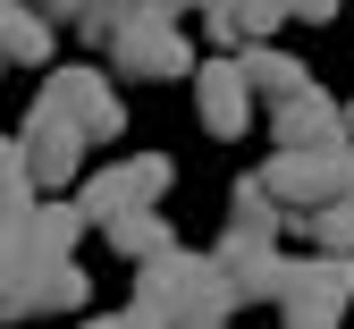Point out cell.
I'll return each instance as SVG.
<instances>
[{"mask_svg": "<svg viewBox=\"0 0 354 329\" xmlns=\"http://www.w3.org/2000/svg\"><path fill=\"white\" fill-rule=\"evenodd\" d=\"M136 312H144L152 329H219V321H236L245 304L228 296V278H219L211 254L169 245V254L136 262Z\"/></svg>", "mask_w": 354, "mask_h": 329, "instance_id": "6da1fadb", "label": "cell"}, {"mask_svg": "<svg viewBox=\"0 0 354 329\" xmlns=\"http://www.w3.org/2000/svg\"><path fill=\"white\" fill-rule=\"evenodd\" d=\"M253 177L270 186V203H279L287 228H295L304 211H329V203L354 195V144H337V152H279V161H261Z\"/></svg>", "mask_w": 354, "mask_h": 329, "instance_id": "7a4b0ae2", "label": "cell"}, {"mask_svg": "<svg viewBox=\"0 0 354 329\" xmlns=\"http://www.w3.org/2000/svg\"><path fill=\"white\" fill-rule=\"evenodd\" d=\"M160 195H169V152H144V161H102V169H84L68 203L84 211V228H110V220H127V211H160Z\"/></svg>", "mask_w": 354, "mask_h": 329, "instance_id": "3957f363", "label": "cell"}, {"mask_svg": "<svg viewBox=\"0 0 354 329\" xmlns=\"http://www.w3.org/2000/svg\"><path fill=\"white\" fill-rule=\"evenodd\" d=\"M270 304H279L287 329H337L346 304H354V254H304V262H287Z\"/></svg>", "mask_w": 354, "mask_h": 329, "instance_id": "277c9868", "label": "cell"}, {"mask_svg": "<svg viewBox=\"0 0 354 329\" xmlns=\"http://www.w3.org/2000/svg\"><path fill=\"white\" fill-rule=\"evenodd\" d=\"M51 270H59V254H42V237H34V203H26L17 220H0V321L51 312Z\"/></svg>", "mask_w": 354, "mask_h": 329, "instance_id": "5b68a950", "label": "cell"}, {"mask_svg": "<svg viewBox=\"0 0 354 329\" xmlns=\"http://www.w3.org/2000/svg\"><path fill=\"white\" fill-rule=\"evenodd\" d=\"M110 68H118L127 85H177V76H194V42H186V26L136 9V17L110 34Z\"/></svg>", "mask_w": 354, "mask_h": 329, "instance_id": "8992f818", "label": "cell"}, {"mask_svg": "<svg viewBox=\"0 0 354 329\" xmlns=\"http://www.w3.org/2000/svg\"><path fill=\"white\" fill-rule=\"evenodd\" d=\"M34 110L68 118L84 144H118V127H127V102L110 93L102 68H51V85H42V102H34Z\"/></svg>", "mask_w": 354, "mask_h": 329, "instance_id": "52a82bcc", "label": "cell"}, {"mask_svg": "<svg viewBox=\"0 0 354 329\" xmlns=\"http://www.w3.org/2000/svg\"><path fill=\"white\" fill-rule=\"evenodd\" d=\"M84 152H93V144H84L68 118H51V110H34V118L17 127V161H26V177H34V186H51V195H76Z\"/></svg>", "mask_w": 354, "mask_h": 329, "instance_id": "ba28073f", "label": "cell"}, {"mask_svg": "<svg viewBox=\"0 0 354 329\" xmlns=\"http://www.w3.org/2000/svg\"><path fill=\"white\" fill-rule=\"evenodd\" d=\"M186 85H194V110H203V135H219V144H236V135L253 127V85H245L236 51L203 60V68H194Z\"/></svg>", "mask_w": 354, "mask_h": 329, "instance_id": "9c48e42d", "label": "cell"}, {"mask_svg": "<svg viewBox=\"0 0 354 329\" xmlns=\"http://www.w3.org/2000/svg\"><path fill=\"white\" fill-rule=\"evenodd\" d=\"M270 135H279V152H337L346 144V110L329 102L321 85H304L295 102L270 110Z\"/></svg>", "mask_w": 354, "mask_h": 329, "instance_id": "30bf717a", "label": "cell"}, {"mask_svg": "<svg viewBox=\"0 0 354 329\" xmlns=\"http://www.w3.org/2000/svg\"><path fill=\"white\" fill-rule=\"evenodd\" d=\"M211 262H219V278H228V296H236V304H270V296H279V278H287V254H279V245H261V237H219Z\"/></svg>", "mask_w": 354, "mask_h": 329, "instance_id": "8fae6325", "label": "cell"}, {"mask_svg": "<svg viewBox=\"0 0 354 329\" xmlns=\"http://www.w3.org/2000/svg\"><path fill=\"white\" fill-rule=\"evenodd\" d=\"M51 42H59V26L42 17V9L0 0V68H42V60H51Z\"/></svg>", "mask_w": 354, "mask_h": 329, "instance_id": "7c38bea8", "label": "cell"}, {"mask_svg": "<svg viewBox=\"0 0 354 329\" xmlns=\"http://www.w3.org/2000/svg\"><path fill=\"white\" fill-rule=\"evenodd\" d=\"M236 68H245V85H253L270 110H279V102H295V93L313 85V76H304V60H295V51H279V42H245Z\"/></svg>", "mask_w": 354, "mask_h": 329, "instance_id": "4fadbf2b", "label": "cell"}, {"mask_svg": "<svg viewBox=\"0 0 354 329\" xmlns=\"http://www.w3.org/2000/svg\"><path fill=\"white\" fill-rule=\"evenodd\" d=\"M228 237H261V245L287 237V211L270 203V186H261V177H236V195H228Z\"/></svg>", "mask_w": 354, "mask_h": 329, "instance_id": "5bb4252c", "label": "cell"}, {"mask_svg": "<svg viewBox=\"0 0 354 329\" xmlns=\"http://www.w3.org/2000/svg\"><path fill=\"white\" fill-rule=\"evenodd\" d=\"M102 237H110L127 262H152V254H169V245H177L160 211H127V220H110V228H102Z\"/></svg>", "mask_w": 354, "mask_h": 329, "instance_id": "9a60e30c", "label": "cell"}, {"mask_svg": "<svg viewBox=\"0 0 354 329\" xmlns=\"http://www.w3.org/2000/svg\"><path fill=\"white\" fill-rule=\"evenodd\" d=\"M295 228L313 237V254H354V195H346V203H329V211H304Z\"/></svg>", "mask_w": 354, "mask_h": 329, "instance_id": "2e32d148", "label": "cell"}, {"mask_svg": "<svg viewBox=\"0 0 354 329\" xmlns=\"http://www.w3.org/2000/svg\"><path fill=\"white\" fill-rule=\"evenodd\" d=\"M194 17H203V34L219 42V51H245V0H194Z\"/></svg>", "mask_w": 354, "mask_h": 329, "instance_id": "e0dca14e", "label": "cell"}, {"mask_svg": "<svg viewBox=\"0 0 354 329\" xmlns=\"http://www.w3.org/2000/svg\"><path fill=\"white\" fill-rule=\"evenodd\" d=\"M26 203H34V177L17 161V135H0V220H17Z\"/></svg>", "mask_w": 354, "mask_h": 329, "instance_id": "ac0fdd59", "label": "cell"}, {"mask_svg": "<svg viewBox=\"0 0 354 329\" xmlns=\"http://www.w3.org/2000/svg\"><path fill=\"white\" fill-rule=\"evenodd\" d=\"M84 296H93V278H84L76 262H59V270H51V312H76V321H84Z\"/></svg>", "mask_w": 354, "mask_h": 329, "instance_id": "d6986e66", "label": "cell"}, {"mask_svg": "<svg viewBox=\"0 0 354 329\" xmlns=\"http://www.w3.org/2000/svg\"><path fill=\"white\" fill-rule=\"evenodd\" d=\"M279 9H287V26H329L337 0H279Z\"/></svg>", "mask_w": 354, "mask_h": 329, "instance_id": "ffe728a7", "label": "cell"}, {"mask_svg": "<svg viewBox=\"0 0 354 329\" xmlns=\"http://www.w3.org/2000/svg\"><path fill=\"white\" fill-rule=\"evenodd\" d=\"M76 329H152V321H144L136 304H127V312H102V321H76Z\"/></svg>", "mask_w": 354, "mask_h": 329, "instance_id": "44dd1931", "label": "cell"}, {"mask_svg": "<svg viewBox=\"0 0 354 329\" xmlns=\"http://www.w3.org/2000/svg\"><path fill=\"white\" fill-rule=\"evenodd\" d=\"M26 9H42V17H51V26H68V17L84 9V0H26Z\"/></svg>", "mask_w": 354, "mask_h": 329, "instance_id": "7402d4cb", "label": "cell"}, {"mask_svg": "<svg viewBox=\"0 0 354 329\" xmlns=\"http://www.w3.org/2000/svg\"><path fill=\"white\" fill-rule=\"evenodd\" d=\"M346 144H354V102H346Z\"/></svg>", "mask_w": 354, "mask_h": 329, "instance_id": "603a6c76", "label": "cell"}, {"mask_svg": "<svg viewBox=\"0 0 354 329\" xmlns=\"http://www.w3.org/2000/svg\"><path fill=\"white\" fill-rule=\"evenodd\" d=\"M219 329H236V321H219Z\"/></svg>", "mask_w": 354, "mask_h": 329, "instance_id": "cb8c5ba5", "label": "cell"}]
</instances>
